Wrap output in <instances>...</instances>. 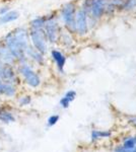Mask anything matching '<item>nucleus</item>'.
Segmentation results:
<instances>
[{
    "label": "nucleus",
    "instance_id": "nucleus-1",
    "mask_svg": "<svg viewBox=\"0 0 136 152\" xmlns=\"http://www.w3.org/2000/svg\"><path fill=\"white\" fill-rule=\"evenodd\" d=\"M29 29L26 26H17L1 37L3 43L13 55L17 63L26 60V51L29 46Z\"/></svg>",
    "mask_w": 136,
    "mask_h": 152
},
{
    "label": "nucleus",
    "instance_id": "nucleus-2",
    "mask_svg": "<svg viewBox=\"0 0 136 152\" xmlns=\"http://www.w3.org/2000/svg\"><path fill=\"white\" fill-rule=\"evenodd\" d=\"M16 72L19 76L21 86H26L32 90H37L42 86L43 79L36 66L24 61L15 65Z\"/></svg>",
    "mask_w": 136,
    "mask_h": 152
},
{
    "label": "nucleus",
    "instance_id": "nucleus-3",
    "mask_svg": "<svg viewBox=\"0 0 136 152\" xmlns=\"http://www.w3.org/2000/svg\"><path fill=\"white\" fill-rule=\"evenodd\" d=\"M77 4L74 1H68L64 3L57 11L58 19L63 28L67 29L71 34L75 33V14L77 11ZM75 36V35H74Z\"/></svg>",
    "mask_w": 136,
    "mask_h": 152
},
{
    "label": "nucleus",
    "instance_id": "nucleus-4",
    "mask_svg": "<svg viewBox=\"0 0 136 152\" xmlns=\"http://www.w3.org/2000/svg\"><path fill=\"white\" fill-rule=\"evenodd\" d=\"M61 29H62V26L58 19L57 11H53L46 14V23L44 26L43 31L45 34L49 45L52 47L58 44V38Z\"/></svg>",
    "mask_w": 136,
    "mask_h": 152
},
{
    "label": "nucleus",
    "instance_id": "nucleus-5",
    "mask_svg": "<svg viewBox=\"0 0 136 152\" xmlns=\"http://www.w3.org/2000/svg\"><path fill=\"white\" fill-rule=\"evenodd\" d=\"M107 0H83L80 7L87 13L88 18L99 21L105 16Z\"/></svg>",
    "mask_w": 136,
    "mask_h": 152
},
{
    "label": "nucleus",
    "instance_id": "nucleus-6",
    "mask_svg": "<svg viewBox=\"0 0 136 152\" xmlns=\"http://www.w3.org/2000/svg\"><path fill=\"white\" fill-rule=\"evenodd\" d=\"M29 45L44 55H48L51 46L49 45L43 29H29Z\"/></svg>",
    "mask_w": 136,
    "mask_h": 152
},
{
    "label": "nucleus",
    "instance_id": "nucleus-7",
    "mask_svg": "<svg viewBox=\"0 0 136 152\" xmlns=\"http://www.w3.org/2000/svg\"><path fill=\"white\" fill-rule=\"evenodd\" d=\"M88 26V15L81 7H78L75 14V33L74 35L78 37H85L90 33Z\"/></svg>",
    "mask_w": 136,
    "mask_h": 152
},
{
    "label": "nucleus",
    "instance_id": "nucleus-8",
    "mask_svg": "<svg viewBox=\"0 0 136 152\" xmlns=\"http://www.w3.org/2000/svg\"><path fill=\"white\" fill-rule=\"evenodd\" d=\"M0 79L3 82L13 83L18 86H21V82L19 76L16 72V67L14 65L3 64L0 67Z\"/></svg>",
    "mask_w": 136,
    "mask_h": 152
},
{
    "label": "nucleus",
    "instance_id": "nucleus-9",
    "mask_svg": "<svg viewBox=\"0 0 136 152\" xmlns=\"http://www.w3.org/2000/svg\"><path fill=\"white\" fill-rule=\"evenodd\" d=\"M49 55H50V58H51V60L53 61L57 71H58L60 74H63L64 69H65L66 61H67V57H66L64 52L62 50H60L59 48L53 47V48H50Z\"/></svg>",
    "mask_w": 136,
    "mask_h": 152
},
{
    "label": "nucleus",
    "instance_id": "nucleus-10",
    "mask_svg": "<svg viewBox=\"0 0 136 152\" xmlns=\"http://www.w3.org/2000/svg\"><path fill=\"white\" fill-rule=\"evenodd\" d=\"M26 60L29 61L31 64H33L36 67H44L47 63V56L39 52L35 48L32 47L31 45L26 51Z\"/></svg>",
    "mask_w": 136,
    "mask_h": 152
},
{
    "label": "nucleus",
    "instance_id": "nucleus-11",
    "mask_svg": "<svg viewBox=\"0 0 136 152\" xmlns=\"http://www.w3.org/2000/svg\"><path fill=\"white\" fill-rule=\"evenodd\" d=\"M16 121V117L14 115L13 109L9 107L8 104L2 102L0 100V123L4 125L12 124Z\"/></svg>",
    "mask_w": 136,
    "mask_h": 152
},
{
    "label": "nucleus",
    "instance_id": "nucleus-12",
    "mask_svg": "<svg viewBox=\"0 0 136 152\" xmlns=\"http://www.w3.org/2000/svg\"><path fill=\"white\" fill-rule=\"evenodd\" d=\"M61 48L64 50H72L75 45V40H74V35L68 31L67 29L63 28L61 29L58 38V44Z\"/></svg>",
    "mask_w": 136,
    "mask_h": 152
},
{
    "label": "nucleus",
    "instance_id": "nucleus-13",
    "mask_svg": "<svg viewBox=\"0 0 136 152\" xmlns=\"http://www.w3.org/2000/svg\"><path fill=\"white\" fill-rule=\"evenodd\" d=\"M19 88H21V86L13 84V83L4 82L3 90H2V99L14 100L17 94H19Z\"/></svg>",
    "mask_w": 136,
    "mask_h": 152
},
{
    "label": "nucleus",
    "instance_id": "nucleus-14",
    "mask_svg": "<svg viewBox=\"0 0 136 152\" xmlns=\"http://www.w3.org/2000/svg\"><path fill=\"white\" fill-rule=\"evenodd\" d=\"M0 61L3 64L9 65H16V60L13 57V55L9 51V49L6 47V45L3 43L2 39L0 38Z\"/></svg>",
    "mask_w": 136,
    "mask_h": 152
},
{
    "label": "nucleus",
    "instance_id": "nucleus-15",
    "mask_svg": "<svg viewBox=\"0 0 136 152\" xmlns=\"http://www.w3.org/2000/svg\"><path fill=\"white\" fill-rule=\"evenodd\" d=\"M21 18V13L17 9H11L7 13L0 15V26H4L17 21Z\"/></svg>",
    "mask_w": 136,
    "mask_h": 152
},
{
    "label": "nucleus",
    "instance_id": "nucleus-16",
    "mask_svg": "<svg viewBox=\"0 0 136 152\" xmlns=\"http://www.w3.org/2000/svg\"><path fill=\"white\" fill-rule=\"evenodd\" d=\"M113 136L112 130H91L90 138V142L95 143L100 140H106V139H110Z\"/></svg>",
    "mask_w": 136,
    "mask_h": 152
},
{
    "label": "nucleus",
    "instance_id": "nucleus-17",
    "mask_svg": "<svg viewBox=\"0 0 136 152\" xmlns=\"http://www.w3.org/2000/svg\"><path fill=\"white\" fill-rule=\"evenodd\" d=\"M14 102H15V105L17 107L24 109V107H28L33 104V96H32V94H28V92L19 91V94H17Z\"/></svg>",
    "mask_w": 136,
    "mask_h": 152
},
{
    "label": "nucleus",
    "instance_id": "nucleus-18",
    "mask_svg": "<svg viewBox=\"0 0 136 152\" xmlns=\"http://www.w3.org/2000/svg\"><path fill=\"white\" fill-rule=\"evenodd\" d=\"M124 0H107L105 15H113L117 10H120Z\"/></svg>",
    "mask_w": 136,
    "mask_h": 152
},
{
    "label": "nucleus",
    "instance_id": "nucleus-19",
    "mask_svg": "<svg viewBox=\"0 0 136 152\" xmlns=\"http://www.w3.org/2000/svg\"><path fill=\"white\" fill-rule=\"evenodd\" d=\"M46 23V14L45 15H39L32 18L29 21V29H43Z\"/></svg>",
    "mask_w": 136,
    "mask_h": 152
},
{
    "label": "nucleus",
    "instance_id": "nucleus-20",
    "mask_svg": "<svg viewBox=\"0 0 136 152\" xmlns=\"http://www.w3.org/2000/svg\"><path fill=\"white\" fill-rule=\"evenodd\" d=\"M136 9V0H124L120 10L122 11H133Z\"/></svg>",
    "mask_w": 136,
    "mask_h": 152
},
{
    "label": "nucleus",
    "instance_id": "nucleus-21",
    "mask_svg": "<svg viewBox=\"0 0 136 152\" xmlns=\"http://www.w3.org/2000/svg\"><path fill=\"white\" fill-rule=\"evenodd\" d=\"M59 120H60V116L57 114H54V115H51V116L48 117V119H47V127H49V128H51V127H54L55 125L58 123Z\"/></svg>",
    "mask_w": 136,
    "mask_h": 152
},
{
    "label": "nucleus",
    "instance_id": "nucleus-22",
    "mask_svg": "<svg viewBox=\"0 0 136 152\" xmlns=\"http://www.w3.org/2000/svg\"><path fill=\"white\" fill-rule=\"evenodd\" d=\"M70 104H71V102L66 99L64 95L61 97L60 100H59V105H60V107H61V109H63V110H67L68 107H70Z\"/></svg>",
    "mask_w": 136,
    "mask_h": 152
},
{
    "label": "nucleus",
    "instance_id": "nucleus-23",
    "mask_svg": "<svg viewBox=\"0 0 136 152\" xmlns=\"http://www.w3.org/2000/svg\"><path fill=\"white\" fill-rule=\"evenodd\" d=\"M64 96H65L68 100H70V102H72L73 100L76 99V96H77V94H76L75 90L69 89V90H67V91L65 92V94H64Z\"/></svg>",
    "mask_w": 136,
    "mask_h": 152
},
{
    "label": "nucleus",
    "instance_id": "nucleus-24",
    "mask_svg": "<svg viewBox=\"0 0 136 152\" xmlns=\"http://www.w3.org/2000/svg\"><path fill=\"white\" fill-rule=\"evenodd\" d=\"M11 9V5L9 3H0V15L7 13Z\"/></svg>",
    "mask_w": 136,
    "mask_h": 152
},
{
    "label": "nucleus",
    "instance_id": "nucleus-25",
    "mask_svg": "<svg viewBox=\"0 0 136 152\" xmlns=\"http://www.w3.org/2000/svg\"><path fill=\"white\" fill-rule=\"evenodd\" d=\"M127 123L130 125V126L134 127V128H136V116H131L128 118L127 120Z\"/></svg>",
    "mask_w": 136,
    "mask_h": 152
},
{
    "label": "nucleus",
    "instance_id": "nucleus-26",
    "mask_svg": "<svg viewBox=\"0 0 136 152\" xmlns=\"http://www.w3.org/2000/svg\"><path fill=\"white\" fill-rule=\"evenodd\" d=\"M3 85H4V82L0 79V100L2 99V90H3Z\"/></svg>",
    "mask_w": 136,
    "mask_h": 152
},
{
    "label": "nucleus",
    "instance_id": "nucleus-27",
    "mask_svg": "<svg viewBox=\"0 0 136 152\" xmlns=\"http://www.w3.org/2000/svg\"><path fill=\"white\" fill-rule=\"evenodd\" d=\"M1 65H2V62H1V61H0V67H1Z\"/></svg>",
    "mask_w": 136,
    "mask_h": 152
}]
</instances>
